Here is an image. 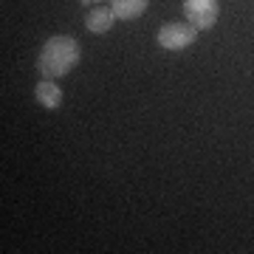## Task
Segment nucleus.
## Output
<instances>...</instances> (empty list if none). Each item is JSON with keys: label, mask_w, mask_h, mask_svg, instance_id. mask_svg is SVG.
I'll return each instance as SVG.
<instances>
[{"label": "nucleus", "mask_w": 254, "mask_h": 254, "mask_svg": "<svg viewBox=\"0 0 254 254\" xmlns=\"http://www.w3.org/2000/svg\"><path fill=\"white\" fill-rule=\"evenodd\" d=\"M79 40L71 34H54L46 40V46L37 57V71L43 73V79H60L65 73H71L79 63Z\"/></svg>", "instance_id": "nucleus-1"}, {"label": "nucleus", "mask_w": 254, "mask_h": 254, "mask_svg": "<svg viewBox=\"0 0 254 254\" xmlns=\"http://www.w3.org/2000/svg\"><path fill=\"white\" fill-rule=\"evenodd\" d=\"M85 3H91V0H85Z\"/></svg>", "instance_id": "nucleus-7"}, {"label": "nucleus", "mask_w": 254, "mask_h": 254, "mask_svg": "<svg viewBox=\"0 0 254 254\" xmlns=\"http://www.w3.org/2000/svg\"><path fill=\"white\" fill-rule=\"evenodd\" d=\"M195 40H198V28L190 20H173L158 28V46L167 51H184V48L195 46Z\"/></svg>", "instance_id": "nucleus-2"}, {"label": "nucleus", "mask_w": 254, "mask_h": 254, "mask_svg": "<svg viewBox=\"0 0 254 254\" xmlns=\"http://www.w3.org/2000/svg\"><path fill=\"white\" fill-rule=\"evenodd\" d=\"M150 6V0H113L110 9L116 14V20H133V17H141Z\"/></svg>", "instance_id": "nucleus-6"}, {"label": "nucleus", "mask_w": 254, "mask_h": 254, "mask_svg": "<svg viewBox=\"0 0 254 254\" xmlns=\"http://www.w3.org/2000/svg\"><path fill=\"white\" fill-rule=\"evenodd\" d=\"M116 23V14L110 6H96V9L88 11V17H85V28L91 31V34H108L110 28Z\"/></svg>", "instance_id": "nucleus-4"}, {"label": "nucleus", "mask_w": 254, "mask_h": 254, "mask_svg": "<svg viewBox=\"0 0 254 254\" xmlns=\"http://www.w3.org/2000/svg\"><path fill=\"white\" fill-rule=\"evenodd\" d=\"M34 96H37V102H40L43 108H48V110H57L60 105H63V88H60L54 79H40L37 82Z\"/></svg>", "instance_id": "nucleus-5"}, {"label": "nucleus", "mask_w": 254, "mask_h": 254, "mask_svg": "<svg viewBox=\"0 0 254 254\" xmlns=\"http://www.w3.org/2000/svg\"><path fill=\"white\" fill-rule=\"evenodd\" d=\"M184 11H187V20L198 28H212L218 23L220 14V0H184Z\"/></svg>", "instance_id": "nucleus-3"}]
</instances>
